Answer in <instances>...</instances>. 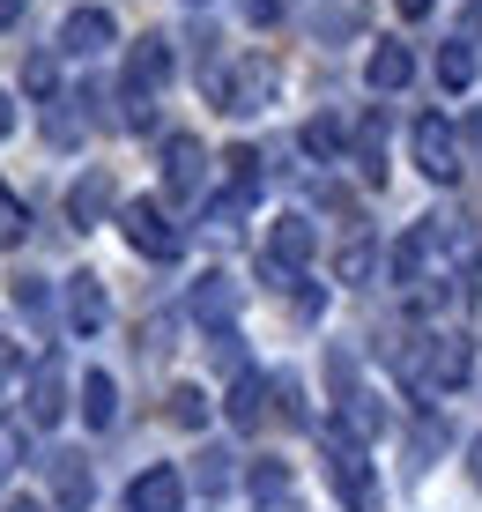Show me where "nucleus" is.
<instances>
[{"instance_id":"1","label":"nucleus","mask_w":482,"mask_h":512,"mask_svg":"<svg viewBox=\"0 0 482 512\" xmlns=\"http://www.w3.org/2000/svg\"><path fill=\"white\" fill-rule=\"evenodd\" d=\"M327 483L342 490V505L349 512H379V475H371V461H364V438H349L342 423H327Z\"/></svg>"},{"instance_id":"2","label":"nucleus","mask_w":482,"mask_h":512,"mask_svg":"<svg viewBox=\"0 0 482 512\" xmlns=\"http://www.w3.org/2000/svg\"><path fill=\"white\" fill-rule=\"evenodd\" d=\"M468 342H460V334H423V342H408L401 349V372L423 386V394H445V386H460L468 379Z\"/></svg>"},{"instance_id":"3","label":"nucleus","mask_w":482,"mask_h":512,"mask_svg":"<svg viewBox=\"0 0 482 512\" xmlns=\"http://www.w3.org/2000/svg\"><path fill=\"white\" fill-rule=\"evenodd\" d=\"M164 82H171V45L164 38H141L127 52V127H149V104H156Z\"/></svg>"},{"instance_id":"4","label":"nucleus","mask_w":482,"mask_h":512,"mask_svg":"<svg viewBox=\"0 0 482 512\" xmlns=\"http://www.w3.org/2000/svg\"><path fill=\"white\" fill-rule=\"evenodd\" d=\"M119 231H127V245L141 260H178V245H186V238H178V223L156 201H119Z\"/></svg>"},{"instance_id":"5","label":"nucleus","mask_w":482,"mask_h":512,"mask_svg":"<svg viewBox=\"0 0 482 512\" xmlns=\"http://www.w3.org/2000/svg\"><path fill=\"white\" fill-rule=\"evenodd\" d=\"M408 141H416V171H423V179H438V186H453L460 179V134H453V119H416V134H408Z\"/></svg>"},{"instance_id":"6","label":"nucleus","mask_w":482,"mask_h":512,"mask_svg":"<svg viewBox=\"0 0 482 512\" xmlns=\"http://www.w3.org/2000/svg\"><path fill=\"white\" fill-rule=\"evenodd\" d=\"M201 179H208V149L193 134H171L164 141V186H171V201H201Z\"/></svg>"},{"instance_id":"7","label":"nucleus","mask_w":482,"mask_h":512,"mask_svg":"<svg viewBox=\"0 0 482 512\" xmlns=\"http://www.w3.org/2000/svg\"><path fill=\"white\" fill-rule=\"evenodd\" d=\"M312 253H319V231H312V216H275V231H267V268L297 275Z\"/></svg>"},{"instance_id":"8","label":"nucleus","mask_w":482,"mask_h":512,"mask_svg":"<svg viewBox=\"0 0 482 512\" xmlns=\"http://www.w3.org/2000/svg\"><path fill=\"white\" fill-rule=\"evenodd\" d=\"M23 416L38 423V431H52V423L67 416V372H60V357H45L38 372H30V394H23Z\"/></svg>"},{"instance_id":"9","label":"nucleus","mask_w":482,"mask_h":512,"mask_svg":"<svg viewBox=\"0 0 482 512\" xmlns=\"http://www.w3.org/2000/svg\"><path fill=\"white\" fill-rule=\"evenodd\" d=\"M364 82H371L379 97L408 90V82H416V52H408L401 38H379V45H371V60H364Z\"/></svg>"},{"instance_id":"10","label":"nucleus","mask_w":482,"mask_h":512,"mask_svg":"<svg viewBox=\"0 0 482 512\" xmlns=\"http://www.w3.org/2000/svg\"><path fill=\"white\" fill-rule=\"evenodd\" d=\"M119 38V23H112V8H75L60 23V52H75V60H89V52H104Z\"/></svg>"},{"instance_id":"11","label":"nucleus","mask_w":482,"mask_h":512,"mask_svg":"<svg viewBox=\"0 0 482 512\" xmlns=\"http://www.w3.org/2000/svg\"><path fill=\"white\" fill-rule=\"evenodd\" d=\"M186 505V475L178 468H141L127 490V512H178Z\"/></svg>"},{"instance_id":"12","label":"nucleus","mask_w":482,"mask_h":512,"mask_svg":"<svg viewBox=\"0 0 482 512\" xmlns=\"http://www.w3.org/2000/svg\"><path fill=\"white\" fill-rule=\"evenodd\" d=\"M230 312H238V282H230L223 268H208L201 282H193V320L216 334V327H230Z\"/></svg>"},{"instance_id":"13","label":"nucleus","mask_w":482,"mask_h":512,"mask_svg":"<svg viewBox=\"0 0 482 512\" xmlns=\"http://www.w3.org/2000/svg\"><path fill=\"white\" fill-rule=\"evenodd\" d=\"M67 216H75V231H89V223H104V216H119L112 179H104V171H82L75 193H67Z\"/></svg>"},{"instance_id":"14","label":"nucleus","mask_w":482,"mask_h":512,"mask_svg":"<svg viewBox=\"0 0 482 512\" xmlns=\"http://www.w3.org/2000/svg\"><path fill=\"white\" fill-rule=\"evenodd\" d=\"M104 320H112L104 282H97V275H67V327H75V334H97Z\"/></svg>"},{"instance_id":"15","label":"nucleus","mask_w":482,"mask_h":512,"mask_svg":"<svg viewBox=\"0 0 482 512\" xmlns=\"http://www.w3.org/2000/svg\"><path fill=\"white\" fill-rule=\"evenodd\" d=\"M267 90H275V67H267V60H245L238 67V75H223V112H260V97Z\"/></svg>"},{"instance_id":"16","label":"nucleus","mask_w":482,"mask_h":512,"mask_svg":"<svg viewBox=\"0 0 482 512\" xmlns=\"http://www.w3.org/2000/svg\"><path fill=\"white\" fill-rule=\"evenodd\" d=\"M52 498H60V512H82L89 498H97V483H89V468H82V453H52Z\"/></svg>"},{"instance_id":"17","label":"nucleus","mask_w":482,"mask_h":512,"mask_svg":"<svg viewBox=\"0 0 482 512\" xmlns=\"http://www.w3.org/2000/svg\"><path fill=\"white\" fill-rule=\"evenodd\" d=\"M267 394H275V386H267L260 372H238V379H230V401H223V409H230V423H238V431H260Z\"/></svg>"},{"instance_id":"18","label":"nucleus","mask_w":482,"mask_h":512,"mask_svg":"<svg viewBox=\"0 0 482 512\" xmlns=\"http://www.w3.org/2000/svg\"><path fill=\"white\" fill-rule=\"evenodd\" d=\"M82 423H89V431H112V423H119V386L104 372L82 379Z\"/></svg>"},{"instance_id":"19","label":"nucleus","mask_w":482,"mask_h":512,"mask_svg":"<svg viewBox=\"0 0 482 512\" xmlns=\"http://www.w3.org/2000/svg\"><path fill=\"white\" fill-rule=\"evenodd\" d=\"M223 164H230V193H238V201L253 208V201H260V179H267V171H260V149H253V141H238V149H230Z\"/></svg>"},{"instance_id":"20","label":"nucleus","mask_w":482,"mask_h":512,"mask_svg":"<svg viewBox=\"0 0 482 512\" xmlns=\"http://www.w3.org/2000/svg\"><path fill=\"white\" fill-rule=\"evenodd\" d=\"M438 82H445L453 97L475 82V45H468V38H445V45H438Z\"/></svg>"},{"instance_id":"21","label":"nucleus","mask_w":482,"mask_h":512,"mask_svg":"<svg viewBox=\"0 0 482 512\" xmlns=\"http://www.w3.org/2000/svg\"><path fill=\"white\" fill-rule=\"evenodd\" d=\"M356 171H364V179H386V119L379 112L356 127Z\"/></svg>"},{"instance_id":"22","label":"nucleus","mask_w":482,"mask_h":512,"mask_svg":"<svg viewBox=\"0 0 482 512\" xmlns=\"http://www.w3.org/2000/svg\"><path fill=\"white\" fill-rule=\"evenodd\" d=\"M297 141H305L319 164H334V156H342V119H334V112H319V119H305V134H297Z\"/></svg>"},{"instance_id":"23","label":"nucleus","mask_w":482,"mask_h":512,"mask_svg":"<svg viewBox=\"0 0 482 512\" xmlns=\"http://www.w3.org/2000/svg\"><path fill=\"white\" fill-rule=\"evenodd\" d=\"M8 297H15V312H23V320H45V305H52L45 275H8Z\"/></svg>"},{"instance_id":"24","label":"nucleus","mask_w":482,"mask_h":512,"mask_svg":"<svg viewBox=\"0 0 482 512\" xmlns=\"http://www.w3.org/2000/svg\"><path fill=\"white\" fill-rule=\"evenodd\" d=\"M171 423H178V431H201V423H208V394H201V386H171Z\"/></svg>"},{"instance_id":"25","label":"nucleus","mask_w":482,"mask_h":512,"mask_svg":"<svg viewBox=\"0 0 482 512\" xmlns=\"http://www.w3.org/2000/svg\"><path fill=\"white\" fill-rule=\"evenodd\" d=\"M371 268H379V245H371V238L342 245V260H334V275H342V282H371Z\"/></svg>"},{"instance_id":"26","label":"nucleus","mask_w":482,"mask_h":512,"mask_svg":"<svg viewBox=\"0 0 482 512\" xmlns=\"http://www.w3.org/2000/svg\"><path fill=\"white\" fill-rule=\"evenodd\" d=\"M23 231H30V216H23V201L8 193V179H0V245H15Z\"/></svg>"},{"instance_id":"27","label":"nucleus","mask_w":482,"mask_h":512,"mask_svg":"<svg viewBox=\"0 0 482 512\" xmlns=\"http://www.w3.org/2000/svg\"><path fill=\"white\" fill-rule=\"evenodd\" d=\"M52 82H60V75H52V52H30V60H23V90L30 97H52Z\"/></svg>"},{"instance_id":"28","label":"nucleus","mask_w":482,"mask_h":512,"mask_svg":"<svg viewBox=\"0 0 482 512\" xmlns=\"http://www.w3.org/2000/svg\"><path fill=\"white\" fill-rule=\"evenodd\" d=\"M201 490H208V498L230 490V453H201Z\"/></svg>"},{"instance_id":"29","label":"nucleus","mask_w":482,"mask_h":512,"mask_svg":"<svg viewBox=\"0 0 482 512\" xmlns=\"http://www.w3.org/2000/svg\"><path fill=\"white\" fill-rule=\"evenodd\" d=\"M356 30V8H319V38H349Z\"/></svg>"},{"instance_id":"30","label":"nucleus","mask_w":482,"mask_h":512,"mask_svg":"<svg viewBox=\"0 0 482 512\" xmlns=\"http://www.w3.org/2000/svg\"><path fill=\"white\" fill-rule=\"evenodd\" d=\"M245 15H253V23H275V15H282V0H245Z\"/></svg>"},{"instance_id":"31","label":"nucleus","mask_w":482,"mask_h":512,"mask_svg":"<svg viewBox=\"0 0 482 512\" xmlns=\"http://www.w3.org/2000/svg\"><path fill=\"white\" fill-rule=\"evenodd\" d=\"M23 23V0H0V30H15Z\"/></svg>"},{"instance_id":"32","label":"nucleus","mask_w":482,"mask_h":512,"mask_svg":"<svg viewBox=\"0 0 482 512\" xmlns=\"http://www.w3.org/2000/svg\"><path fill=\"white\" fill-rule=\"evenodd\" d=\"M0 134H15V97L0 90Z\"/></svg>"},{"instance_id":"33","label":"nucleus","mask_w":482,"mask_h":512,"mask_svg":"<svg viewBox=\"0 0 482 512\" xmlns=\"http://www.w3.org/2000/svg\"><path fill=\"white\" fill-rule=\"evenodd\" d=\"M0 512H52V505H38V498H8Z\"/></svg>"},{"instance_id":"34","label":"nucleus","mask_w":482,"mask_h":512,"mask_svg":"<svg viewBox=\"0 0 482 512\" xmlns=\"http://www.w3.org/2000/svg\"><path fill=\"white\" fill-rule=\"evenodd\" d=\"M8 461H15V431H0V475H8Z\"/></svg>"},{"instance_id":"35","label":"nucleus","mask_w":482,"mask_h":512,"mask_svg":"<svg viewBox=\"0 0 482 512\" xmlns=\"http://www.w3.org/2000/svg\"><path fill=\"white\" fill-rule=\"evenodd\" d=\"M468 475H475V483H482V438H475V446H468Z\"/></svg>"},{"instance_id":"36","label":"nucleus","mask_w":482,"mask_h":512,"mask_svg":"<svg viewBox=\"0 0 482 512\" xmlns=\"http://www.w3.org/2000/svg\"><path fill=\"white\" fill-rule=\"evenodd\" d=\"M8 372H15V349H8V342H0V379H8Z\"/></svg>"},{"instance_id":"37","label":"nucleus","mask_w":482,"mask_h":512,"mask_svg":"<svg viewBox=\"0 0 482 512\" xmlns=\"http://www.w3.org/2000/svg\"><path fill=\"white\" fill-rule=\"evenodd\" d=\"M401 15H431V0H401Z\"/></svg>"}]
</instances>
